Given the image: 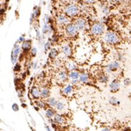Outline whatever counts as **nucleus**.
<instances>
[{"label":"nucleus","mask_w":131,"mask_h":131,"mask_svg":"<svg viewBox=\"0 0 131 131\" xmlns=\"http://www.w3.org/2000/svg\"><path fill=\"white\" fill-rule=\"evenodd\" d=\"M80 11L79 7L75 3H70L67 5L64 8V13L69 17H74L78 16Z\"/></svg>","instance_id":"obj_1"},{"label":"nucleus","mask_w":131,"mask_h":131,"mask_svg":"<svg viewBox=\"0 0 131 131\" xmlns=\"http://www.w3.org/2000/svg\"><path fill=\"white\" fill-rule=\"evenodd\" d=\"M103 40L105 42L109 44H116L119 41V36H117L115 32H107L103 36Z\"/></svg>","instance_id":"obj_2"},{"label":"nucleus","mask_w":131,"mask_h":131,"mask_svg":"<svg viewBox=\"0 0 131 131\" xmlns=\"http://www.w3.org/2000/svg\"><path fill=\"white\" fill-rule=\"evenodd\" d=\"M91 33L94 36H101L105 32V25L102 23H96L91 27Z\"/></svg>","instance_id":"obj_3"},{"label":"nucleus","mask_w":131,"mask_h":131,"mask_svg":"<svg viewBox=\"0 0 131 131\" xmlns=\"http://www.w3.org/2000/svg\"><path fill=\"white\" fill-rule=\"evenodd\" d=\"M79 31L78 29V27H76V25L74 24V23H70L68 25L66 26L65 32L66 36L69 37H74L77 35L78 32Z\"/></svg>","instance_id":"obj_4"},{"label":"nucleus","mask_w":131,"mask_h":131,"mask_svg":"<svg viewBox=\"0 0 131 131\" xmlns=\"http://www.w3.org/2000/svg\"><path fill=\"white\" fill-rule=\"evenodd\" d=\"M119 68H120V63L119 61L114 60L107 65V66L106 67V72L108 74H111L112 72L117 71Z\"/></svg>","instance_id":"obj_5"},{"label":"nucleus","mask_w":131,"mask_h":131,"mask_svg":"<svg viewBox=\"0 0 131 131\" xmlns=\"http://www.w3.org/2000/svg\"><path fill=\"white\" fill-rule=\"evenodd\" d=\"M20 51H21V49L18 43H16L15 45H14V47L12 51V55H11V60H12V63L14 64L18 58V54H20Z\"/></svg>","instance_id":"obj_6"},{"label":"nucleus","mask_w":131,"mask_h":131,"mask_svg":"<svg viewBox=\"0 0 131 131\" xmlns=\"http://www.w3.org/2000/svg\"><path fill=\"white\" fill-rule=\"evenodd\" d=\"M57 21H58V23L60 25H68L69 24L71 23V21H70V18H69V16H67L65 14H60L58 16L57 18Z\"/></svg>","instance_id":"obj_7"},{"label":"nucleus","mask_w":131,"mask_h":131,"mask_svg":"<svg viewBox=\"0 0 131 131\" xmlns=\"http://www.w3.org/2000/svg\"><path fill=\"white\" fill-rule=\"evenodd\" d=\"M74 24L76 25V27H78V29L79 31H83L85 29L86 27V21L85 20L83 19V18H78L75 22H74Z\"/></svg>","instance_id":"obj_8"},{"label":"nucleus","mask_w":131,"mask_h":131,"mask_svg":"<svg viewBox=\"0 0 131 131\" xmlns=\"http://www.w3.org/2000/svg\"><path fill=\"white\" fill-rule=\"evenodd\" d=\"M68 77H69V74L65 69H61L58 74V79L61 83L66 82L68 80Z\"/></svg>","instance_id":"obj_9"},{"label":"nucleus","mask_w":131,"mask_h":131,"mask_svg":"<svg viewBox=\"0 0 131 131\" xmlns=\"http://www.w3.org/2000/svg\"><path fill=\"white\" fill-rule=\"evenodd\" d=\"M109 87H110V89L112 92H116L120 89V82L117 80H113L111 83V84L109 85Z\"/></svg>","instance_id":"obj_10"},{"label":"nucleus","mask_w":131,"mask_h":131,"mask_svg":"<svg viewBox=\"0 0 131 131\" xmlns=\"http://www.w3.org/2000/svg\"><path fill=\"white\" fill-rule=\"evenodd\" d=\"M30 94L32 98H34L36 100L39 99L41 97V90L36 86H34L30 90Z\"/></svg>","instance_id":"obj_11"},{"label":"nucleus","mask_w":131,"mask_h":131,"mask_svg":"<svg viewBox=\"0 0 131 131\" xmlns=\"http://www.w3.org/2000/svg\"><path fill=\"white\" fill-rule=\"evenodd\" d=\"M61 52L63 54V55L66 56V57H69L72 54V49L69 45L66 44V45L62 46Z\"/></svg>","instance_id":"obj_12"},{"label":"nucleus","mask_w":131,"mask_h":131,"mask_svg":"<svg viewBox=\"0 0 131 131\" xmlns=\"http://www.w3.org/2000/svg\"><path fill=\"white\" fill-rule=\"evenodd\" d=\"M40 90H41V97L42 99H48L50 97V91L48 88L43 87Z\"/></svg>","instance_id":"obj_13"},{"label":"nucleus","mask_w":131,"mask_h":131,"mask_svg":"<svg viewBox=\"0 0 131 131\" xmlns=\"http://www.w3.org/2000/svg\"><path fill=\"white\" fill-rule=\"evenodd\" d=\"M54 122L58 124V125H62V124H64L65 123L66 119L60 114L58 113H56L55 116H54Z\"/></svg>","instance_id":"obj_14"},{"label":"nucleus","mask_w":131,"mask_h":131,"mask_svg":"<svg viewBox=\"0 0 131 131\" xmlns=\"http://www.w3.org/2000/svg\"><path fill=\"white\" fill-rule=\"evenodd\" d=\"M66 68L67 70H69V71L71 72V71L76 70L77 68H78V66H77V64L74 62H73V61H68L66 63Z\"/></svg>","instance_id":"obj_15"},{"label":"nucleus","mask_w":131,"mask_h":131,"mask_svg":"<svg viewBox=\"0 0 131 131\" xmlns=\"http://www.w3.org/2000/svg\"><path fill=\"white\" fill-rule=\"evenodd\" d=\"M80 76V74L77 70L71 71V72H69V78H70L72 80H79Z\"/></svg>","instance_id":"obj_16"},{"label":"nucleus","mask_w":131,"mask_h":131,"mask_svg":"<svg viewBox=\"0 0 131 131\" xmlns=\"http://www.w3.org/2000/svg\"><path fill=\"white\" fill-rule=\"evenodd\" d=\"M79 80L80 81V83H86L89 82V76L87 73L84 72V73H82L80 74V78H79Z\"/></svg>","instance_id":"obj_17"},{"label":"nucleus","mask_w":131,"mask_h":131,"mask_svg":"<svg viewBox=\"0 0 131 131\" xmlns=\"http://www.w3.org/2000/svg\"><path fill=\"white\" fill-rule=\"evenodd\" d=\"M58 55V51L56 49H51L49 52V58L50 59H55Z\"/></svg>","instance_id":"obj_18"},{"label":"nucleus","mask_w":131,"mask_h":131,"mask_svg":"<svg viewBox=\"0 0 131 131\" xmlns=\"http://www.w3.org/2000/svg\"><path fill=\"white\" fill-rule=\"evenodd\" d=\"M58 102V101L54 98V97H49L47 99V103L48 105L50 106V107H54L56 106L57 103Z\"/></svg>","instance_id":"obj_19"},{"label":"nucleus","mask_w":131,"mask_h":131,"mask_svg":"<svg viewBox=\"0 0 131 131\" xmlns=\"http://www.w3.org/2000/svg\"><path fill=\"white\" fill-rule=\"evenodd\" d=\"M73 91V86L72 85H66V87L63 89V93L65 95H69L70 94H72Z\"/></svg>","instance_id":"obj_20"},{"label":"nucleus","mask_w":131,"mask_h":131,"mask_svg":"<svg viewBox=\"0 0 131 131\" xmlns=\"http://www.w3.org/2000/svg\"><path fill=\"white\" fill-rule=\"evenodd\" d=\"M55 114H56V113L52 108H47L46 110V116L49 119H53Z\"/></svg>","instance_id":"obj_21"},{"label":"nucleus","mask_w":131,"mask_h":131,"mask_svg":"<svg viewBox=\"0 0 131 131\" xmlns=\"http://www.w3.org/2000/svg\"><path fill=\"white\" fill-rule=\"evenodd\" d=\"M21 48H22V49L24 50V52H27L30 49H31V43H30V41H25L22 43Z\"/></svg>","instance_id":"obj_22"},{"label":"nucleus","mask_w":131,"mask_h":131,"mask_svg":"<svg viewBox=\"0 0 131 131\" xmlns=\"http://www.w3.org/2000/svg\"><path fill=\"white\" fill-rule=\"evenodd\" d=\"M54 108H55L57 111H63V110L65 109V105H64L63 102L58 101V102L57 103V105H56V106L54 107Z\"/></svg>","instance_id":"obj_23"},{"label":"nucleus","mask_w":131,"mask_h":131,"mask_svg":"<svg viewBox=\"0 0 131 131\" xmlns=\"http://www.w3.org/2000/svg\"><path fill=\"white\" fill-rule=\"evenodd\" d=\"M99 80H100V82H101V83H106L107 81L109 80V77H108L107 75L103 74V75H102V76H100V77L99 78Z\"/></svg>","instance_id":"obj_24"},{"label":"nucleus","mask_w":131,"mask_h":131,"mask_svg":"<svg viewBox=\"0 0 131 131\" xmlns=\"http://www.w3.org/2000/svg\"><path fill=\"white\" fill-rule=\"evenodd\" d=\"M109 103L112 105H119V102L117 100V99L114 96H112L110 98L109 100Z\"/></svg>","instance_id":"obj_25"},{"label":"nucleus","mask_w":131,"mask_h":131,"mask_svg":"<svg viewBox=\"0 0 131 131\" xmlns=\"http://www.w3.org/2000/svg\"><path fill=\"white\" fill-rule=\"evenodd\" d=\"M37 105H38V107H40V108H46L47 107V104H46V102L43 101H42V100H39V101H38L37 102Z\"/></svg>","instance_id":"obj_26"},{"label":"nucleus","mask_w":131,"mask_h":131,"mask_svg":"<svg viewBox=\"0 0 131 131\" xmlns=\"http://www.w3.org/2000/svg\"><path fill=\"white\" fill-rule=\"evenodd\" d=\"M102 13H104V14H105V15H107V14H109V13H110V10H109V8L106 6H102Z\"/></svg>","instance_id":"obj_27"},{"label":"nucleus","mask_w":131,"mask_h":131,"mask_svg":"<svg viewBox=\"0 0 131 131\" xmlns=\"http://www.w3.org/2000/svg\"><path fill=\"white\" fill-rule=\"evenodd\" d=\"M131 84V80L129 78H125L124 80V85L125 86H128Z\"/></svg>","instance_id":"obj_28"},{"label":"nucleus","mask_w":131,"mask_h":131,"mask_svg":"<svg viewBox=\"0 0 131 131\" xmlns=\"http://www.w3.org/2000/svg\"><path fill=\"white\" fill-rule=\"evenodd\" d=\"M12 109L15 111V112H16V111H19V107H18V105L16 103H14V104H13Z\"/></svg>","instance_id":"obj_29"},{"label":"nucleus","mask_w":131,"mask_h":131,"mask_svg":"<svg viewBox=\"0 0 131 131\" xmlns=\"http://www.w3.org/2000/svg\"><path fill=\"white\" fill-rule=\"evenodd\" d=\"M61 66V63L59 60H54V66L55 67H60Z\"/></svg>","instance_id":"obj_30"},{"label":"nucleus","mask_w":131,"mask_h":131,"mask_svg":"<svg viewBox=\"0 0 131 131\" xmlns=\"http://www.w3.org/2000/svg\"><path fill=\"white\" fill-rule=\"evenodd\" d=\"M44 48H45V50L46 51H47V50H50L51 49V44H50V43H49V42H47V43H45V45H44Z\"/></svg>","instance_id":"obj_31"},{"label":"nucleus","mask_w":131,"mask_h":131,"mask_svg":"<svg viewBox=\"0 0 131 131\" xmlns=\"http://www.w3.org/2000/svg\"><path fill=\"white\" fill-rule=\"evenodd\" d=\"M36 54H37V49H36V48H32L31 49V54H32V56H36Z\"/></svg>","instance_id":"obj_32"},{"label":"nucleus","mask_w":131,"mask_h":131,"mask_svg":"<svg viewBox=\"0 0 131 131\" xmlns=\"http://www.w3.org/2000/svg\"><path fill=\"white\" fill-rule=\"evenodd\" d=\"M80 83V81L79 80H72V85H78Z\"/></svg>","instance_id":"obj_33"},{"label":"nucleus","mask_w":131,"mask_h":131,"mask_svg":"<svg viewBox=\"0 0 131 131\" xmlns=\"http://www.w3.org/2000/svg\"><path fill=\"white\" fill-rule=\"evenodd\" d=\"M24 41H24V36H21V37L19 38V39H18V42H19V43H24Z\"/></svg>","instance_id":"obj_34"},{"label":"nucleus","mask_w":131,"mask_h":131,"mask_svg":"<svg viewBox=\"0 0 131 131\" xmlns=\"http://www.w3.org/2000/svg\"><path fill=\"white\" fill-rule=\"evenodd\" d=\"M32 68H33L34 69H36V68H37V66H38V63H37V62L32 63Z\"/></svg>","instance_id":"obj_35"},{"label":"nucleus","mask_w":131,"mask_h":131,"mask_svg":"<svg viewBox=\"0 0 131 131\" xmlns=\"http://www.w3.org/2000/svg\"><path fill=\"white\" fill-rule=\"evenodd\" d=\"M85 1H86V2H88L89 4H94V3H95L96 0H85Z\"/></svg>","instance_id":"obj_36"},{"label":"nucleus","mask_w":131,"mask_h":131,"mask_svg":"<svg viewBox=\"0 0 131 131\" xmlns=\"http://www.w3.org/2000/svg\"><path fill=\"white\" fill-rule=\"evenodd\" d=\"M19 69H20V66L18 65V64H16V66H15V68H14V70L15 71H18Z\"/></svg>","instance_id":"obj_37"},{"label":"nucleus","mask_w":131,"mask_h":131,"mask_svg":"<svg viewBox=\"0 0 131 131\" xmlns=\"http://www.w3.org/2000/svg\"><path fill=\"white\" fill-rule=\"evenodd\" d=\"M101 131H112L111 129H109L108 127H104L103 129H102Z\"/></svg>","instance_id":"obj_38"},{"label":"nucleus","mask_w":131,"mask_h":131,"mask_svg":"<svg viewBox=\"0 0 131 131\" xmlns=\"http://www.w3.org/2000/svg\"><path fill=\"white\" fill-rule=\"evenodd\" d=\"M69 1L72 3H75V2H78V1H80V0H69Z\"/></svg>","instance_id":"obj_39"},{"label":"nucleus","mask_w":131,"mask_h":131,"mask_svg":"<svg viewBox=\"0 0 131 131\" xmlns=\"http://www.w3.org/2000/svg\"><path fill=\"white\" fill-rule=\"evenodd\" d=\"M46 129H47V131H52L51 130H50V128H49L48 126H46Z\"/></svg>","instance_id":"obj_40"},{"label":"nucleus","mask_w":131,"mask_h":131,"mask_svg":"<svg viewBox=\"0 0 131 131\" xmlns=\"http://www.w3.org/2000/svg\"><path fill=\"white\" fill-rule=\"evenodd\" d=\"M117 1H119V2H125V0H117Z\"/></svg>","instance_id":"obj_41"}]
</instances>
